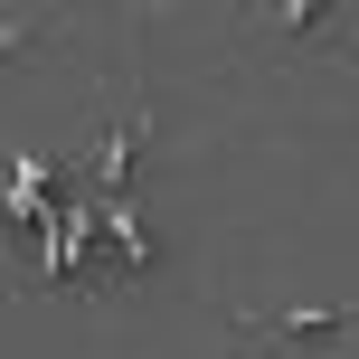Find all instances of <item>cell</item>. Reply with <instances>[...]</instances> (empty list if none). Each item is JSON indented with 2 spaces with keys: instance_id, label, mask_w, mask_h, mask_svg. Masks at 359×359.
I'll list each match as a JSON object with an SVG mask.
<instances>
[{
  "instance_id": "cell-2",
  "label": "cell",
  "mask_w": 359,
  "mask_h": 359,
  "mask_svg": "<svg viewBox=\"0 0 359 359\" xmlns=\"http://www.w3.org/2000/svg\"><path fill=\"white\" fill-rule=\"evenodd\" d=\"M104 198V189H95ZM104 246H114V274H151L161 265V246H151V217L133 208V189H114L104 198Z\"/></svg>"
},
{
  "instance_id": "cell-1",
  "label": "cell",
  "mask_w": 359,
  "mask_h": 359,
  "mask_svg": "<svg viewBox=\"0 0 359 359\" xmlns=\"http://www.w3.org/2000/svg\"><path fill=\"white\" fill-rule=\"evenodd\" d=\"M142 151H151V104H114V123L95 133V161H86V189H142Z\"/></svg>"
},
{
  "instance_id": "cell-5",
  "label": "cell",
  "mask_w": 359,
  "mask_h": 359,
  "mask_svg": "<svg viewBox=\"0 0 359 359\" xmlns=\"http://www.w3.org/2000/svg\"><path fill=\"white\" fill-rule=\"evenodd\" d=\"M48 180H57V170L38 161V151H19V161H10V208H19V217H38V208H48Z\"/></svg>"
},
{
  "instance_id": "cell-3",
  "label": "cell",
  "mask_w": 359,
  "mask_h": 359,
  "mask_svg": "<svg viewBox=\"0 0 359 359\" xmlns=\"http://www.w3.org/2000/svg\"><path fill=\"white\" fill-rule=\"evenodd\" d=\"M341 331H359L350 303H331V312H322V303H293L284 322H274V341H341Z\"/></svg>"
},
{
  "instance_id": "cell-4",
  "label": "cell",
  "mask_w": 359,
  "mask_h": 359,
  "mask_svg": "<svg viewBox=\"0 0 359 359\" xmlns=\"http://www.w3.org/2000/svg\"><path fill=\"white\" fill-rule=\"evenodd\" d=\"M331 19H341V0H274V29H284V48H322Z\"/></svg>"
}]
</instances>
